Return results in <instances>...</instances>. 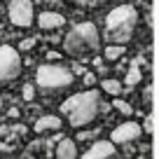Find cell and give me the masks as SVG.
I'll list each match as a JSON object with an SVG mask.
<instances>
[{"instance_id": "obj_1", "label": "cell", "mask_w": 159, "mask_h": 159, "mask_svg": "<svg viewBox=\"0 0 159 159\" xmlns=\"http://www.w3.org/2000/svg\"><path fill=\"white\" fill-rule=\"evenodd\" d=\"M98 112H101V94L96 89L73 94L61 103V115L68 119V124L73 129H84V126L94 124Z\"/></svg>"}, {"instance_id": "obj_2", "label": "cell", "mask_w": 159, "mask_h": 159, "mask_svg": "<svg viewBox=\"0 0 159 159\" xmlns=\"http://www.w3.org/2000/svg\"><path fill=\"white\" fill-rule=\"evenodd\" d=\"M73 82H75V73L59 61L42 63L35 70V89L42 96H59L63 91H68L73 87Z\"/></svg>"}, {"instance_id": "obj_3", "label": "cell", "mask_w": 159, "mask_h": 159, "mask_svg": "<svg viewBox=\"0 0 159 159\" xmlns=\"http://www.w3.org/2000/svg\"><path fill=\"white\" fill-rule=\"evenodd\" d=\"M138 26V12L134 5H119L108 12L105 16V40L108 42H117V45H126L136 33Z\"/></svg>"}, {"instance_id": "obj_4", "label": "cell", "mask_w": 159, "mask_h": 159, "mask_svg": "<svg viewBox=\"0 0 159 159\" xmlns=\"http://www.w3.org/2000/svg\"><path fill=\"white\" fill-rule=\"evenodd\" d=\"M63 49H66V54L77 56V59L98 52L101 49L98 28H96L91 21H80V24H75L63 38Z\"/></svg>"}, {"instance_id": "obj_5", "label": "cell", "mask_w": 159, "mask_h": 159, "mask_svg": "<svg viewBox=\"0 0 159 159\" xmlns=\"http://www.w3.org/2000/svg\"><path fill=\"white\" fill-rule=\"evenodd\" d=\"M24 70V61H21L19 49L10 45L0 47V82H12L16 80Z\"/></svg>"}, {"instance_id": "obj_6", "label": "cell", "mask_w": 159, "mask_h": 159, "mask_svg": "<svg viewBox=\"0 0 159 159\" xmlns=\"http://www.w3.org/2000/svg\"><path fill=\"white\" fill-rule=\"evenodd\" d=\"M7 16H10L12 26L16 28H30L33 26V2L30 0H12L7 5Z\"/></svg>"}, {"instance_id": "obj_7", "label": "cell", "mask_w": 159, "mask_h": 159, "mask_svg": "<svg viewBox=\"0 0 159 159\" xmlns=\"http://www.w3.org/2000/svg\"><path fill=\"white\" fill-rule=\"evenodd\" d=\"M140 136H143V129H140V124H138V122H131V119H126V122H122L117 129H112V134H110V140H112L115 145H122V148H126V145L138 143Z\"/></svg>"}, {"instance_id": "obj_8", "label": "cell", "mask_w": 159, "mask_h": 159, "mask_svg": "<svg viewBox=\"0 0 159 159\" xmlns=\"http://www.w3.org/2000/svg\"><path fill=\"white\" fill-rule=\"evenodd\" d=\"M80 159H119V152L112 140H94V145Z\"/></svg>"}, {"instance_id": "obj_9", "label": "cell", "mask_w": 159, "mask_h": 159, "mask_svg": "<svg viewBox=\"0 0 159 159\" xmlns=\"http://www.w3.org/2000/svg\"><path fill=\"white\" fill-rule=\"evenodd\" d=\"M38 26L42 30H59L66 26V16L61 12H54V10H45L38 14Z\"/></svg>"}, {"instance_id": "obj_10", "label": "cell", "mask_w": 159, "mask_h": 159, "mask_svg": "<svg viewBox=\"0 0 159 159\" xmlns=\"http://www.w3.org/2000/svg\"><path fill=\"white\" fill-rule=\"evenodd\" d=\"M61 126H63L61 117H56V115H42V117L35 119L33 129L38 134H47V131H61Z\"/></svg>"}, {"instance_id": "obj_11", "label": "cell", "mask_w": 159, "mask_h": 159, "mask_svg": "<svg viewBox=\"0 0 159 159\" xmlns=\"http://www.w3.org/2000/svg\"><path fill=\"white\" fill-rule=\"evenodd\" d=\"M54 159H80L77 154V143L73 138H61L54 150Z\"/></svg>"}, {"instance_id": "obj_12", "label": "cell", "mask_w": 159, "mask_h": 159, "mask_svg": "<svg viewBox=\"0 0 159 159\" xmlns=\"http://www.w3.org/2000/svg\"><path fill=\"white\" fill-rule=\"evenodd\" d=\"M101 89H103L105 94H110V96H119L124 91V84H122L119 80H115V77H103L101 80Z\"/></svg>"}, {"instance_id": "obj_13", "label": "cell", "mask_w": 159, "mask_h": 159, "mask_svg": "<svg viewBox=\"0 0 159 159\" xmlns=\"http://www.w3.org/2000/svg\"><path fill=\"white\" fill-rule=\"evenodd\" d=\"M143 80V73H140L138 68V61H134V63L129 66V70H126V80H124V89H131V87H136Z\"/></svg>"}, {"instance_id": "obj_14", "label": "cell", "mask_w": 159, "mask_h": 159, "mask_svg": "<svg viewBox=\"0 0 159 159\" xmlns=\"http://www.w3.org/2000/svg\"><path fill=\"white\" fill-rule=\"evenodd\" d=\"M124 45H117V42H110L108 47L103 49V59L108 61V63H112V61H119L122 56H124Z\"/></svg>"}, {"instance_id": "obj_15", "label": "cell", "mask_w": 159, "mask_h": 159, "mask_svg": "<svg viewBox=\"0 0 159 159\" xmlns=\"http://www.w3.org/2000/svg\"><path fill=\"white\" fill-rule=\"evenodd\" d=\"M115 110H117L119 115H126V117H131V115H134V108H131L129 103H126V101H122L119 98V96H115Z\"/></svg>"}, {"instance_id": "obj_16", "label": "cell", "mask_w": 159, "mask_h": 159, "mask_svg": "<svg viewBox=\"0 0 159 159\" xmlns=\"http://www.w3.org/2000/svg\"><path fill=\"white\" fill-rule=\"evenodd\" d=\"M35 94H38V89H35V84L33 82H28V84H24V89H21V96H24V101H33L35 98Z\"/></svg>"}, {"instance_id": "obj_17", "label": "cell", "mask_w": 159, "mask_h": 159, "mask_svg": "<svg viewBox=\"0 0 159 159\" xmlns=\"http://www.w3.org/2000/svg\"><path fill=\"white\" fill-rule=\"evenodd\" d=\"M82 82H84V87H94L96 82H98V77H96V73H91V70H84V73H82Z\"/></svg>"}, {"instance_id": "obj_18", "label": "cell", "mask_w": 159, "mask_h": 159, "mask_svg": "<svg viewBox=\"0 0 159 159\" xmlns=\"http://www.w3.org/2000/svg\"><path fill=\"white\" fill-rule=\"evenodd\" d=\"M33 47H35V40H33V38L21 40V42H19V52H30Z\"/></svg>"}, {"instance_id": "obj_19", "label": "cell", "mask_w": 159, "mask_h": 159, "mask_svg": "<svg viewBox=\"0 0 159 159\" xmlns=\"http://www.w3.org/2000/svg\"><path fill=\"white\" fill-rule=\"evenodd\" d=\"M145 131H148V134H152V115H148V117H145Z\"/></svg>"}, {"instance_id": "obj_20", "label": "cell", "mask_w": 159, "mask_h": 159, "mask_svg": "<svg viewBox=\"0 0 159 159\" xmlns=\"http://www.w3.org/2000/svg\"><path fill=\"white\" fill-rule=\"evenodd\" d=\"M47 61H59V54L56 52H47Z\"/></svg>"}, {"instance_id": "obj_21", "label": "cell", "mask_w": 159, "mask_h": 159, "mask_svg": "<svg viewBox=\"0 0 159 159\" xmlns=\"http://www.w3.org/2000/svg\"><path fill=\"white\" fill-rule=\"evenodd\" d=\"M73 73H84V66H80V63H75V66H73Z\"/></svg>"}, {"instance_id": "obj_22", "label": "cell", "mask_w": 159, "mask_h": 159, "mask_svg": "<svg viewBox=\"0 0 159 159\" xmlns=\"http://www.w3.org/2000/svg\"><path fill=\"white\" fill-rule=\"evenodd\" d=\"M0 150H10V145H5L2 140H0Z\"/></svg>"}, {"instance_id": "obj_23", "label": "cell", "mask_w": 159, "mask_h": 159, "mask_svg": "<svg viewBox=\"0 0 159 159\" xmlns=\"http://www.w3.org/2000/svg\"><path fill=\"white\" fill-rule=\"evenodd\" d=\"M0 112H2V96H0Z\"/></svg>"}, {"instance_id": "obj_24", "label": "cell", "mask_w": 159, "mask_h": 159, "mask_svg": "<svg viewBox=\"0 0 159 159\" xmlns=\"http://www.w3.org/2000/svg\"><path fill=\"white\" fill-rule=\"evenodd\" d=\"M68 2H82V0H68Z\"/></svg>"}, {"instance_id": "obj_25", "label": "cell", "mask_w": 159, "mask_h": 159, "mask_svg": "<svg viewBox=\"0 0 159 159\" xmlns=\"http://www.w3.org/2000/svg\"><path fill=\"white\" fill-rule=\"evenodd\" d=\"M5 159H16V157H5Z\"/></svg>"}]
</instances>
